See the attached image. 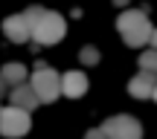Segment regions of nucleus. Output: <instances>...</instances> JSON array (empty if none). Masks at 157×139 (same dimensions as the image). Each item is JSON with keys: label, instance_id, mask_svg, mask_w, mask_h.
<instances>
[{"label": "nucleus", "instance_id": "f257e3e1", "mask_svg": "<svg viewBox=\"0 0 157 139\" xmlns=\"http://www.w3.org/2000/svg\"><path fill=\"white\" fill-rule=\"evenodd\" d=\"M151 20H148L146 12H137V9H128L119 15L117 20V32L119 38L125 41L128 46H134V49H140V46L148 44V38H151Z\"/></svg>", "mask_w": 157, "mask_h": 139}, {"label": "nucleus", "instance_id": "f03ea898", "mask_svg": "<svg viewBox=\"0 0 157 139\" xmlns=\"http://www.w3.org/2000/svg\"><path fill=\"white\" fill-rule=\"evenodd\" d=\"M64 32H67V23H64V17L58 15V12H41V17L32 23V41L38 46H52L58 44V41L64 38Z\"/></svg>", "mask_w": 157, "mask_h": 139}, {"label": "nucleus", "instance_id": "7ed1b4c3", "mask_svg": "<svg viewBox=\"0 0 157 139\" xmlns=\"http://www.w3.org/2000/svg\"><path fill=\"white\" fill-rule=\"evenodd\" d=\"M29 87L35 90L38 101L52 104V101L61 96V75H58L52 67H47V64H38L35 72H32V78H29Z\"/></svg>", "mask_w": 157, "mask_h": 139}, {"label": "nucleus", "instance_id": "20e7f679", "mask_svg": "<svg viewBox=\"0 0 157 139\" xmlns=\"http://www.w3.org/2000/svg\"><path fill=\"white\" fill-rule=\"evenodd\" d=\"M29 128H32V116L29 110H21V107L9 104V107H0V134L17 139V136H26Z\"/></svg>", "mask_w": 157, "mask_h": 139}, {"label": "nucleus", "instance_id": "39448f33", "mask_svg": "<svg viewBox=\"0 0 157 139\" xmlns=\"http://www.w3.org/2000/svg\"><path fill=\"white\" fill-rule=\"evenodd\" d=\"M102 130L108 134V139H143V125L137 122L128 113H119V116L105 119Z\"/></svg>", "mask_w": 157, "mask_h": 139}, {"label": "nucleus", "instance_id": "423d86ee", "mask_svg": "<svg viewBox=\"0 0 157 139\" xmlns=\"http://www.w3.org/2000/svg\"><path fill=\"white\" fill-rule=\"evenodd\" d=\"M3 35L12 41V44H26V41L32 38V26L26 23L23 15H9L3 20Z\"/></svg>", "mask_w": 157, "mask_h": 139}, {"label": "nucleus", "instance_id": "0eeeda50", "mask_svg": "<svg viewBox=\"0 0 157 139\" xmlns=\"http://www.w3.org/2000/svg\"><path fill=\"white\" fill-rule=\"evenodd\" d=\"M87 87H90L87 75L78 72V70H70L61 75V96H67V99H82L87 93Z\"/></svg>", "mask_w": 157, "mask_h": 139}, {"label": "nucleus", "instance_id": "6e6552de", "mask_svg": "<svg viewBox=\"0 0 157 139\" xmlns=\"http://www.w3.org/2000/svg\"><path fill=\"white\" fill-rule=\"evenodd\" d=\"M9 104H15V107H21V110H29V113H32L35 107L41 104V101H38V96H35V90L29 87L26 81H23V84H15V87H12V93H9Z\"/></svg>", "mask_w": 157, "mask_h": 139}, {"label": "nucleus", "instance_id": "1a4fd4ad", "mask_svg": "<svg viewBox=\"0 0 157 139\" xmlns=\"http://www.w3.org/2000/svg\"><path fill=\"white\" fill-rule=\"evenodd\" d=\"M154 84H157V75L148 72V70H143V72H137V75L128 81V93L134 96V99H151Z\"/></svg>", "mask_w": 157, "mask_h": 139}, {"label": "nucleus", "instance_id": "9d476101", "mask_svg": "<svg viewBox=\"0 0 157 139\" xmlns=\"http://www.w3.org/2000/svg\"><path fill=\"white\" fill-rule=\"evenodd\" d=\"M0 75H3V81L6 84H23L26 81V67L23 64H17V61H9V64H3V70H0Z\"/></svg>", "mask_w": 157, "mask_h": 139}, {"label": "nucleus", "instance_id": "9b49d317", "mask_svg": "<svg viewBox=\"0 0 157 139\" xmlns=\"http://www.w3.org/2000/svg\"><path fill=\"white\" fill-rule=\"evenodd\" d=\"M140 70H148V72H154V75H157V49H154V46L140 55Z\"/></svg>", "mask_w": 157, "mask_h": 139}, {"label": "nucleus", "instance_id": "f8f14e48", "mask_svg": "<svg viewBox=\"0 0 157 139\" xmlns=\"http://www.w3.org/2000/svg\"><path fill=\"white\" fill-rule=\"evenodd\" d=\"M41 12H44L41 6H32V9H26V12H23V17H26V23H29V26H32V23L41 17Z\"/></svg>", "mask_w": 157, "mask_h": 139}, {"label": "nucleus", "instance_id": "ddd939ff", "mask_svg": "<svg viewBox=\"0 0 157 139\" xmlns=\"http://www.w3.org/2000/svg\"><path fill=\"white\" fill-rule=\"evenodd\" d=\"M82 61H84V64H96V61H99V52H96L93 46H87V49L82 52Z\"/></svg>", "mask_w": 157, "mask_h": 139}, {"label": "nucleus", "instance_id": "4468645a", "mask_svg": "<svg viewBox=\"0 0 157 139\" xmlns=\"http://www.w3.org/2000/svg\"><path fill=\"white\" fill-rule=\"evenodd\" d=\"M84 139H108V134L102 128H93V130H87V134H84Z\"/></svg>", "mask_w": 157, "mask_h": 139}, {"label": "nucleus", "instance_id": "2eb2a0df", "mask_svg": "<svg viewBox=\"0 0 157 139\" xmlns=\"http://www.w3.org/2000/svg\"><path fill=\"white\" fill-rule=\"evenodd\" d=\"M148 44H151L154 49H157V29H151V38H148Z\"/></svg>", "mask_w": 157, "mask_h": 139}, {"label": "nucleus", "instance_id": "dca6fc26", "mask_svg": "<svg viewBox=\"0 0 157 139\" xmlns=\"http://www.w3.org/2000/svg\"><path fill=\"white\" fill-rule=\"evenodd\" d=\"M3 90H6V81H3V75H0V96H3Z\"/></svg>", "mask_w": 157, "mask_h": 139}, {"label": "nucleus", "instance_id": "f3484780", "mask_svg": "<svg viewBox=\"0 0 157 139\" xmlns=\"http://www.w3.org/2000/svg\"><path fill=\"white\" fill-rule=\"evenodd\" d=\"M113 3H117V6H125V3H128V0H113Z\"/></svg>", "mask_w": 157, "mask_h": 139}, {"label": "nucleus", "instance_id": "a211bd4d", "mask_svg": "<svg viewBox=\"0 0 157 139\" xmlns=\"http://www.w3.org/2000/svg\"><path fill=\"white\" fill-rule=\"evenodd\" d=\"M151 99H154V101H157V84H154V93H151Z\"/></svg>", "mask_w": 157, "mask_h": 139}]
</instances>
